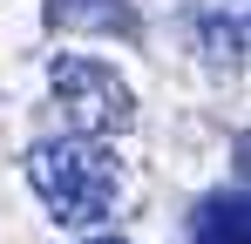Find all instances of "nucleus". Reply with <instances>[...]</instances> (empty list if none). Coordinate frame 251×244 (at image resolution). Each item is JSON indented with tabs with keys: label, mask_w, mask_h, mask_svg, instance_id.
Returning <instances> with one entry per match:
<instances>
[{
	"label": "nucleus",
	"mask_w": 251,
	"mask_h": 244,
	"mask_svg": "<svg viewBox=\"0 0 251 244\" xmlns=\"http://www.w3.org/2000/svg\"><path fill=\"white\" fill-rule=\"evenodd\" d=\"M27 183H34V197L48 203V217L54 224H102L116 197H123V163L116 149H102V136H48L27 149Z\"/></svg>",
	"instance_id": "1"
},
{
	"label": "nucleus",
	"mask_w": 251,
	"mask_h": 244,
	"mask_svg": "<svg viewBox=\"0 0 251 244\" xmlns=\"http://www.w3.org/2000/svg\"><path fill=\"white\" fill-rule=\"evenodd\" d=\"M48 88H54V102H61V116H68L75 136H123V129H136V95H129V81L109 61L54 54Z\"/></svg>",
	"instance_id": "2"
},
{
	"label": "nucleus",
	"mask_w": 251,
	"mask_h": 244,
	"mask_svg": "<svg viewBox=\"0 0 251 244\" xmlns=\"http://www.w3.org/2000/svg\"><path fill=\"white\" fill-rule=\"evenodd\" d=\"M41 14H48V27H61V34H116V41L143 34V21H136L129 0H48Z\"/></svg>",
	"instance_id": "3"
},
{
	"label": "nucleus",
	"mask_w": 251,
	"mask_h": 244,
	"mask_svg": "<svg viewBox=\"0 0 251 244\" xmlns=\"http://www.w3.org/2000/svg\"><path fill=\"white\" fill-rule=\"evenodd\" d=\"M251 224H245V183H231V190H210L197 203V217H190V244H245Z\"/></svg>",
	"instance_id": "4"
},
{
	"label": "nucleus",
	"mask_w": 251,
	"mask_h": 244,
	"mask_svg": "<svg viewBox=\"0 0 251 244\" xmlns=\"http://www.w3.org/2000/svg\"><path fill=\"white\" fill-rule=\"evenodd\" d=\"M197 34H204V54H210V61H224V68H238V61H245V27H238V21L204 14V21H197Z\"/></svg>",
	"instance_id": "5"
},
{
	"label": "nucleus",
	"mask_w": 251,
	"mask_h": 244,
	"mask_svg": "<svg viewBox=\"0 0 251 244\" xmlns=\"http://www.w3.org/2000/svg\"><path fill=\"white\" fill-rule=\"evenodd\" d=\"M102 244H116V238H102Z\"/></svg>",
	"instance_id": "6"
}]
</instances>
